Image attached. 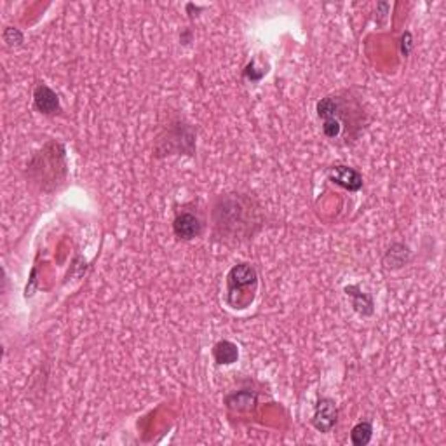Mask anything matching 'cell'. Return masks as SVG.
<instances>
[{
	"mask_svg": "<svg viewBox=\"0 0 446 446\" xmlns=\"http://www.w3.org/2000/svg\"><path fill=\"white\" fill-rule=\"evenodd\" d=\"M329 180L351 192H357L363 187V176L349 166H333L328 171Z\"/></svg>",
	"mask_w": 446,
	"mask_h": 446,
	"instance_id": "3957f363",
	"label": "cell"
},
{
	"mask_svg": "<svg viewBox=\"0 0 446 446\" xmlns=\"http://www.w3.org/2000/svg\"><path fill=\"white\" fill-rule=\"evenodd\" d=\"M34 102H35V106H37V110L38 112H42V114H47V115L56 114L58 110H60V99H58V95L51 89V87L44 86V84L37 86V89H35Z\"/></svg>",
	"mask_w": 446,
	"mask_h": 446,
	"instance_id": "5b68a950",
	"label": "cell"
},
{
	"mask_svg": "<svg viewBox=\"0 0 446 446\" xmlns=\"http://www.w3.org/2000/svg\"><path fill=\"white\" fill-rule=\"evenodd\" d=\"M213 355H215V360L218 364H232L237 361L239 357V351L237 345L232 344L228 340L218 342L213 349Z\"/></svg>",
	"mask_w": 446,
	"mask_h": 446,
	"instance_id": "52a82bcc",
	"label": "cell"
},
{
	"mask_svg": "<svg viewBox=\"0 0 446 446\" xmlns=\"http://www.w3.org/2000/svg\"><path fill=\"white\" fill-rule=\"evenodd\" d=\"M255 283H257V272L248 263L235 265L228 274V292H231V295H234L237 290L248 287Z\"/></svg>",
	"mask_w": 446,
	"mask_h": 446,
	"instance_id": "277c9868",
	"label": "cell"
},
{
	"mask_svg": "<svg viewBox=\"0 0 446 446\" xmlns=\"http://www.w3.org/2000/svg\"><path fill=\"white\" fill-rule=\"evenodd\" d=\"M337 405H335L331 399H321L318 403V406H316L312 423H314V427L318 429V431L329 432L333 429V425L337 423Z\"/></svg>",
	"mask_w": 446,
	"mask_h": 446,
	"instance_id": "7a4b0ae2",
	"label": "cell"
},
{
	"mask_svg": "<svg viewBox=\"0 0 446 446\" xmlns=\"http://www.w3.org/2000/svg\"><path fill=\"white\" fill-rule=\"evenodd\" d=\"M173 228L176 237L189 241V239L197 237V235L200 234V222L196 216L190 215V213H182V215H178L176 220H174Z\"/></svg>",
	"mask_w": 446,
	"mask_h": 446,
	"instance_id": "8992f818",
	"label": "cell"
},
{
	"mask_svg": "<svg viewBox=\"0 0 446 446\" xmlns=\"http://www.w3.org/2000/svg\"><path fill=\"white\" fill-rule=\"evenodd\" d=\"M227 405L228 408L232 410H250L253 408L255 405V396L250 392H239V394H234V396L227 397Z\"/></svg>",
	"mask_w": 446,
	"mask_h": 446,
	"instance_id": "9c48e42d",
	"label": "cell"
},
{
	"mask_svg": "<svg viewBox=\"0 0 446 446\" xmlns=\"http://www.w3.org/2000/svg\"><path fill=\"white\" fill-rule=\"evenodd\" d=\"M371 434H373V427L370 422L357 423L351 432V439L355 446H364L370 443Z\"/></svg>",
	"mask_w": 446,
	"mask_h": 446,
	"instance_id": "ba28073f",
	"label": "cell"
},
{
	"mask_svg": "<svg viewBox=\"0 0 446 446\" xmlns=\"http://www.w3.org/2000/svg\"><path fill=\"white\" fill-rule=\"evenodd\" d=\"M318 115L322 119V132L329 140L354 138L361 129L363 110L354 99L349 102L338 95L326 96L318 103Z\"/></svg>",
	"mask_w": 446,
	"mask_h": 446,
	"instance_id": "6da1fadb",
	"label": "cell"
}]
</instances>
